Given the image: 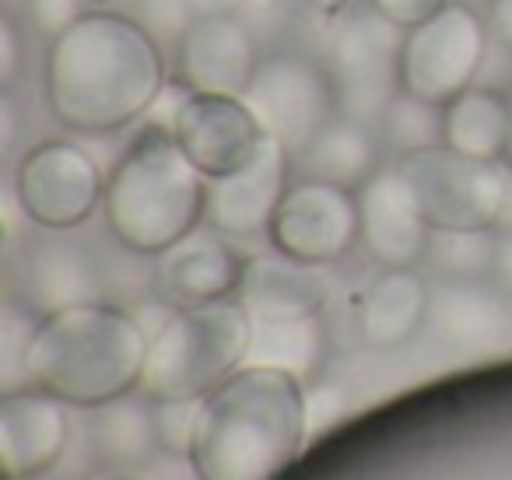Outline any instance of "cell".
<instances>
[{
    "label": "cell",
    "mask_w": 512,
    "mask_h": 480,
    "mask_svg": "<svg viewBox=\"0 0 512 480\" xmlns=\"http://www.w3.org/2000/svg\"><path fill=\"white\" fill-rule=\"evenodd\" d=\"M491 36L502 46L512 50V0H491V18H488Z\"/></svg>",
    "instance_id": "e575fe53"
},
{
    "label": "cell",
    "mask_w": 512,
    "mask_h": 480,
    "mask_svg": "<svg viewBox=\"0 0 512 480\" xmlns=\"http://www.w3.org/2000/svg\"><path fill=\"white\" fill-rule=\"evenodd\" d=\"M491 281L512 298V232H505L498 239V253H495V270H491Z\"/></svg>",
    "instance_id": "836d02e7"
},
{
    "label": "cell",
    "mask_w": 512,
    "mask_h": 480,
    "mask_svg": "<svg viewBox=\"0 0 512 480\" xmlns=\"http://www.w3.org/2000/svg\"><path fill=\"white\" fill-rule=\"evenodd\" d=\"M176 71L190 92L246 95L260 71L256 36L235 15L197 18L176 46Z\"/></svg>",
    "instance_id": "5bb4252c"
},
{
    "label": "cell",
    "mask_w": 512,
    "mask_h": 480,
    "mask_svg": "<svg viewBox=\"0 0 512 480\" xmlns=\"http://www.w3.org/2000/svg\"><path fill=\"white\" fill-rule=\"evenodd\" d=\"M446 4L449 0H372V8L383 18H390L393 25H400V29H414V25L428 22Z\"/></svg>",
    "instance_id": "1f68e13d"
},
{
    "label": "cell",
    "mask_w": 512,
    "mask_h": 480,
    "mask_svg": "<svg viewBox=\"0 0 512 480\" xmlns=\"http://www.w3.org/2000/svg\"><path fill=\"white\" fill-rule=\"evenodd\" d=\"M242 99L264 123L267 137L281 141L292 155H299L327 123L341 116L330 71L302 57L264 60Z\"/></svg>",
    "instance_id": "30bf717a"
},
{
    "label": "cell",
    "mask_w": 512,
    "mask_h": 480,
    "mask_svg": "<svg viewBox=\"0 0 512 480\" xmlns=\"http://www.w3.org/2000/svg\"><path fill=\"white\" fill-rule=\"evenodd\" d=\"M327 277L313 263L278 253L246 260V274L235 291L253 319H299L320 316L327 302Z\"/></svg>",
    "instance_id": "d6986e66"
},
{
    "label": "cell",
    "mask_w": 512,
    "mask_h": 480,
    "mask_svg": "<svg viewBox=\"0 0 512 480\" xmlns=\"http://www.w3.org/2000/svg\"><path fill=\"white\" fill-rule=\"evenodd\" d=\"M64 403L43 389H15L0 400V463L8 480H32L53 470L67 449Z\"/></svg>",
    "instance_id": "ac0fdd59"
},
{
    "label": "cell",
    "mask_w": 512,
    "mask_h": 480,
    "mask_svg": "<svg viewBox=\"0 0 512 480\" xmlns=\"http://www.w3.org/2000/svg\"><path fill=\"white\" fill-rule=\"evenodd\" d=\"M169 134L207 179L239 172L267 144L264 123L256 120L242 95L190 92L179 106Z\"/></svg>",
    "instance_id": "7c38bea8"
},
{
    "label": "cell",
    "mask_w": 512,
    "mask_h": 480,
    "mask_svg": "<svg viewBox=\"0 0 512 480\" xmlns=\"http://www.w3.org/2000/svg\"><path fill=\"white\" fill-rule=\"evenodd\" d=\"M39 319L29 305H18L15 298L0 309V386L4 393H15L18 382L29 379V351L36 340Z\"/></svg>",
    "instance_id": "83f0119b"
},
{
    "label": "cell",
    "mask_w": 512,
    "mask_h": 480,
    "mask_svg": "<svg viewBox=\"0 0 512 480\" xmlns=\"http://www.w3.org/2000/svg\"><path fill=\"white\" fill-rule=\"evenodd\" d=\"M379 123H383V130H386V141H390L400 155H414V151L442 144L446 106H435V102H425L411 92H400Z\"/></svg>",
    "instance_id": "4316f807"
},
{
    "label": "cell",
    "mask_w": 512,
    "mask_h": 480,
    "mask_svg": "<svg viewBox=\"0 0 512 480\" xmlns=\"http://www.w3.org/2000/svg\"><path fill=\"white\" fill-rule=\"evenodd\" d=\"M288 155L281 141L267 137L260 155L246 162L232 176L207 183V214L204 221L225 239H256L271 232L274 211L288 193Z\"/></svg>",
    "instance_id": "4fadbf2b"
},
{
    "label": "cell",
    "mask_w": 512,
    "mask_h": 480,
    "mask_svg": "<svg viewBox=\"0 0 512 480\" xmlns=\"http://www.w3.org/2000/svg\"><path fill=\"white\" fill-rule=\"evenodd\" d=\"M306 438V382L242 365L200 400L186 459L200 480H274Z\"/></svg>",
    "instance_id": "7a4b0ae2"
},
{
    "label": "cell",
    "mask_w": 512,
    "mask_h": 480,
    "mask_svg": "<svg viewBox=\"0 0 512 480\" xmlns=\"http://www.w3.org/2000/svg\"><path fill=\"white\" fill-rule=\"evenodd\" d=\"M495 253V228H477V232L432 228L425 260L432 263L442 281H484L495 270Z\"/></svg>",
    "instance_id": "484cf974"
},
{
    "label": "cell",
    "mask_w": 512,
    "mask_h": 480,
    "mask_svg": "<svg viewBox=\"0 0 512 480\" xmlns=\"http://www.w3.org/2000/svg\"><path fill=\"white\" fill-rule=\"evenodd\" d=\"M407 29L393 25L376 8L358 11L337 29L330 43L327 71L334 78L341 116L351 120H383L390 102L404 92L400 85V57H404Z\"/></svg>",
    "instance_id": "ba28073f"
},
{
    "label": "cell",
    "mask_w": 512,
    "mask_h": 480,
    "mask_svg": "<svg viewBox=\"0 0 512 480\" xmlns=\"http://www.w3.org/2000/svg\"><path fill=\"white\" fill-rule=\"evenodd\" d=\"M344 410V389L334 386V382H316V386L306 389V428L309 435H320L323 428L341 417Z\"/></svg>",
    "instance_id": "4dcf8cb0"
},
{
    "label": "cell",
    "mask_w": 512,
    "mask_h": 480,
    "mask_svg": "<svg viewBox=\"0 0 512 480\" xmlns=\"http://www.w3.org/2000/svg\"><path fill=\"white\" fill-rule=\"evenodd\" d=\"M22 71V32L11 15L0 18V81L11 85Z\"/></svg>",
    "instance_id": "d6a6232c"
},
{
    "label": "cell",
    "mask_w": 512,
    "mask_h": 480,
    "mask_svg": "<svg viewBox=\"0 0 512 480\" xmlns=\"http://www.w3.org/2000/svg\"><path fill=\"white\" fill-rule=\"evenodd\" d=\"M165 88L158 39L141 18L85 11L46 53V102L74 134H116L151 113Z\"/></svg>",
    "instance_id": "6da1fadb"
},
{
    "label": "cell",
    "mask_w": 512,
    "mask_h": 480,
    "mask_svg": "<svg viewBox=\"0 0 512 480\" xmlns=\"http://www.w3.org/2000/svg\"><path fill=\"white\" fill-rule=\"evenodd\" d=\"M432 291L411 267L386 270L369 284L358 305V333L372 351H397L428 326Z\"/></svg>",
    "instance_id": "44dd1931"
},
{
    "label": "cell",
    "mask_w": 512,
    "mask_h": 480,
    "mask_svg": "<svg viewBox=\"0 0 512 480\" xmlns=\"http://www.w3.org/2000/svg\"><path fill=\"white\" fill-rule=\"evenodd\" d=\"M428 330L460 354H495L512 344V298L495 281H442L428 305Z\"/></svg>",
    "instance_id": "e0dca14e"
},
{
    "label": "cell",
    "mask_w": 512,
    "mask_h": 480,
    "mask_svg": "<svg viewBox=\"0 0 512 480\" xmlns=\"http://www.w3.org/2000/svg\"><path fill=\"white\" fill-rule=\"evenodd\" d=\"M18 207L50 232L85 225L106 197V179L92 155L74 141H43L22 158L15 179Z\"/></svg>",
    "instance_id": "9c48e42d"
},
{
    "label": "cell",
    "mask_w": 512,
    "mask_h": 480,
    "mask_svg": "<svg viewBox=\"0 0 512 480\" xmlns=\"http://www.w3.org/2000/svg\"><path fill=\"white\" fill-rule=\"evenodd\" d=\"M211 179L183 155L169 130L151 127L127 148L106 179V225L123 249L158 256L190 232L207 214Z\"/></svg>",
    "instance_id": "277c9868"
},
{
    "label": "cell",
    "mask_w": 512,
    "mask_h": 480,
    "mask_svg": "<svg viewBox=\"0 0 512 480\" xmlns=\"http://www.w3.org/2000/svg\"><path fill=\"white\" fill-rule=\"evenodd\" d=\"M397 172L407 179L421 214L432 228H495L502 218L505 200V169L502 162H477V158L456 155L446 144L400 155Z\"/></svg>",
    "instance_id": "8992f818"
},
{
    "label": "cell",
    "mask_w": 512,
    "mask_h": 480,
    "mask_svg": "<svg viewBox=\"0 0 512 480\" xmlns=\"http://www.w3.org/2000/svg\"><path fill=\"white\" fill-rule=\"evenodd\" d=\"M505 162H509V165H512V141H509V155H505Z\"/></svg>",
    "instance_id": "f35d334b"
},
{
    "label": "cell",
    "mask_w": 512,
    "mask_h": 480,
    "mask_svg": "<svg viewBox=\"0 0 512 480\" xmlns=\"http://www.w3.org/2000/svg\"><path fill=\"white\" fill-rule=\"evenodd\" d=\"M509 176H505V200H502V218H498V232H512V165H505Z\"/></svg>",
    "instance_id": "74e56055"
},
{
    "label": "cell",
    "mask_w": 512,
    "mask_h": 480,
    "mask_svg": "<svg viewBox=\"0 0 512 480\" xmlns=\"http://www.w3.org/2000/svg\"><path fill=\"white\" fill-rule=\"evenodd\" d=\"M246 274V260L225 242L221 232H190L155 256L151 288L158 302L172 309H193V305L232 298Z\"/></svg>",
    "instance_id": "9a60e30c"
},
{
    "label": "cell",
    "mask_w": 512,
    "mask_h": 480,
    "mask_svg": "<svg viewBox=\"0 0 512 480\" xmlns=\"http://www.w3.org/2000/svg\"><path fill=\"white\" fill-rule=\"evenodd\" d=\"M358 218H362V246L386 270H404L425 260L432 225L425 221L397 165L379 169L358 190Z\"/></svg>",
    "instance_id": "2e32d148"
},
{
    "label": "cell",
    "mask_w": 512,
    "mask_h": 480,
    "mask_svg": "<svg viewBox=\"0 0 512 480\" xmlns=\"http://www.w3.org/2000/svg\"><path fill=\"white\" fill-rule=\"evenodd\" d=\"M327 358V330L320 316L299 319H253L246 365H264L292 372L295 379H316Z\"/></svg>",
    "instance_id": "d4e9b609"
},
{
    "label": "cell",
    "mask_w": 512,
    "mask_h": 480,
    "mask_svg": "<svg viewBox=\"0 0 512 480\" xmlns=\"http://www.w3.org/2000/svg\"><path fill=\"white\" fill-rule=\"evenodd\" d=\"M144 29L155 39H183V32L197 22L190 0H137Z\"/></svg>",
    "instance_id": "f1b7e54d"
},
{
    "label": "cell",
    "mask_w": 512,
    "mask_h": 480,
    "mask_svg": "<svg viewBox=\"0 0 512 480\" xmlns=\"http://www.w3.org/2000/svg\"><path fill=\"white\" fill-rule=\"evenodd\" d=\"M253 316L239 298L176 309L151 333L141 393L155 403L204 400L246 365Z\"/></svg>",
    "instance_id": "5b68a950"
},
{
    "label": "cell",
    "mask_w": 512,
    "mask_h": 480,
    "mask_svg": "<svg viewBox=\"0 0 512 480\" xmlns=\"http://www.w3.org/2000/svg\"><path fill=\"white\" fill-rule=\"evenodd\" d=\"M151 337L130 312L85 302L39 316L29 382L71 407H102L141 389Z\"/></svg>",
    "instance_id": "3957f363"
},
{
    "label": "cell",
    "mask_w": 512,
    "mask_h": 480,
    "mask_svg": "<svg viewBox=\"0 0 512 480\" xmlns=\"http://www.w3.org/2000/svg\"><path fill=\"white\" fill-rule=\"evenodd\" d=\"M295 158H299L302 179H320V183H334L355 193L383 169L369 123L351 120V116H337L334 123H327Z\"/></svg>",
    "instance_id": "7402d4cb"
},
{
    "label": "cell",
    "mask_w": 512,
    "mask_h": 480,
    "mask_svg": "<svg viewBox=\"0 0 512 480\" xmlns=\"http://www.w3.org/2000/svg\"><path fill=\"white\" fill-rule=\"evenodd\" d=\"M190 480H200V477H197V473H193V477H190Z\"/></svg>",
    "instance_id": "ab89813d"
},
{
    "label": "cell",
    "mask_w": 512,
    "mask_h": 480,
    "mask_svg": "<svg viewBox=\"0 0 512 480\" xmlns=\"http://www.w3.org/2000/svg\"><path fill=\"white\" fill-rule=\"evenodd\" d=\"M22 295L36 316L102 302L99 267L78 242H36L22 263Z\"/></svg>",
    "instance_id": "ffe728a7"
},
{
    "label": "cell",
    "mask_w": 512,
    "mask_h": 480,
    "mask_svg": "<svg viewBox=\"0 0 512 480\" xmlns=\"http://www.w3.org/2000/svg\"><path fill=\"white\" fill-rule=\"evenodd\" d=\"M512 141V99L495 88H467L446 106L442 144L477 162H502Z\"/></svg>",
    "instance_id": "603a6c76"
},
{
    "label": "cell",
    "mask_w": 512,
    "mask_h": 480,
    "mask_svg": "<svg viewBox=\"0 0 512 480\" xmlns=\"http://www.w3.org/2000/svg\"><path fill=\"white\" fill-rule=\"evenodd\" d=\"M18 137V120H15V102H11V95H4L0 99V144L4 148H11Z\"/></svg>",
    "instance_id": "8d00e7d4"
},
{
    "label": "cell",
    "mask_w": 512,
    "mask_h": 480,
    "mask_svg": "<svg viewBox=\"0 0 512 480\" xmlns=\"http://www.w3.org/2000/svg\"><path fill=\"white\" fill-rule=\"evenodd\" d=\"M242 0H190V8L197 18H221V15H235Z\"/></svg>",
    "instance_id": "d590c367"
},
{
    "label": "cell",
    "mask_w": 512,
    "mask_h": 480,
    "mask_svg": "<svg viewBox=\"0 0 512 480\" xmlns=\"http://www.w3.org/2000/svg\"><path fill=\"white\" fill-rule=\"evenodd\" d=\"M488 29L474 8L449 0L428 22L407 29L400 57V85L435 106H449L456 95L474 88L484 64Z\"/></svg>",
    "instance_id": "52a82bcc"
},
{
    "label": "cell",
    "mask_w": 512,
    "mask_h": 480,
    "mask_svg": "<svg viewBox=\"0 0 512 480\" xmlns=\"http://www.w3.org/2000/svg\"><path fill=\"white\" fill-rule=\"evenodd\" d=\"M81 15H85V4H81V0H29L32 25L50 39H57L60 32L71 29Z\"/></svg>",
    "instance_id": "f546056e"
},
{
    "label": "cell",
    "mask_w": 512,
    "mask_h": 480,
    "mask_svg": "<svg viewBox=\"0 0 512 480\" xmlns=\"http://www.w3.org/2000/svg\"><path fill=\"white\" fill-rule=\"evenodd\" d=\"M92 445L102 466H144L155 449L162 445L155 421V400L141 393L120 396L102 407H95L92 421Z\"/></svg>",
    "instance_id": "cb8c5ba5"
},
{
    "label": "cell",
    "mask_w": 512,
    "mask_h": 480,
    "mask_svg": "<svg viewBox=\"0 0 512 480\" xmlns=\"http://www.w3.org/2000/svg\"><path fill=\"white\" fill-rule=\"evenodd\" d=\"M267 239L292 260L313 267L337 263L362 242L358 193L320 179H299L281 197Z\"/></svg>",
    "instance_id": "8fae6325"
}]
</instances>
